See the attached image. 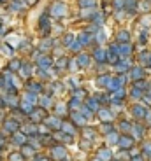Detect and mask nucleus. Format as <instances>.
<instances>
[{
  "label": "nucleus",
  "instance_id": "nucleus-1",
  "mask_svg": "<svg viewBox=\"0 0 151 161\" xmlns=\"http://www.w3.org/2000/svg\"><path fill=\"white\" fill-rule=\"evenodd\" d=\"M53 158H55V159H63V158H65V154H67V152H65V147H61V145H56V147H53Z\"/></svg>",
  "mask_w": 151,
  "mask_h": 161
},
{
  "label": "nucleus",
  "instance_id": "nucleus-2",
  "mask_svg": "<svg viewBox=\"0 0 151 161\" xmlns=\"http://www.w3.org/2000/svg\"><path fill=\"white\" fill-rule=\"evenodd\" d=\"M63 14H65V5H63V4H55V5H53V16L61 18Z\"/></svg>",
  "mask_w": 151,
  "mask_h": 161
},
{
  "label": "nucleus",
  "instance_id": "nucleus-3",
  "mask_svg": "<svg viewBox=\"0 0 151 161\" xmlns=\"http://www.w3.org/2000/svg\"><path fill=\"white\" fill-rule=\"evenodd\" d=\"M16 130H18V123H16V121H7V123H5V131L16 133Z\"/></svg>",
  "mask_w": 151,
  "mask_h": 161
},
{
  "label": "nucleus",
  "instance_id": "nucleus-4",
  "mask_svg": "<svg viewBox=\"0 0 151 161\" xmlns=\"http://www.w3.org/2000/svg\"><path fill=\"white\" fill-rule=\"evenodd\" d=\"M99 158H100L102 161H107V159H111V158H112V154L107 151V149H104V151L99 152Z\"/></svg>",
  "mask_w": 151,
  "mask_h": 161
},
{
  "label": "nucleus",
  "instance_id": "nucleus-5",
  "mask_svg": "<svg viewBox=\"0 0 151 161\" xmlns=\"http://www.w3.org/2000/svg\"><path fill=\"white\" fill-rule=\"evenodd\" d=\"M14 140H16V144H18V145H23V144H25V140H27V137H25L23 133H14Z\"/></svg>",
  "mask_w": 151,
  "mask_h": 161
},
{
  "label": "nucleus",
  "instance_id": "nucleus-6",
  "mask_svg": "<svg viewBox=\"0 0 151 161\" xmlns=\"http://www.w3.org/2000/svg\"><path fill=\"white\" fill-rule=\"evenodd\" d=\"M33 152H35V149H33L32 145H27V147H23V154H21V156H30Z\"/></svg>",
  "mask_w": 151,
  "mask_h": 161
},
{
  "label": "nucleus",
  "instance_id": "nucleus-7",
  "mask_svg": "<svg viewBox=\"0 0 151 161\" xmlns=\"http://www.w3.org/2000/svg\"><path fill=\"white\" fill-rule=\"evenodd\" d=\"M120 145H121V147H130V145H132V140H130V138H125V137H123V138L120 140Z\"/></svg>",
  "mask_w": 151,
  "mask_h": 161
},
{
  "label": "nucleus",
  "instance_id": "nucleus-8",
  "mask_svg": "<svg viewBox=\"0 0 151 161\" xmlns=\"http://www.w3.org/2000/svg\"><path fill=\"white\" fill-rule=\"evenodd\" d=\"M42 119L44 117V111H35V112H32V119Z\"/></svg>",
  "mask_w": 151,
  "mask_h": 161
},
{
  "label": "nucleus",
  "instance_id": "nucleus-9",
  "mask_svg": "<svg viewBox=\"0 0 151 161\" xmlns=\"http://www.w3.org/2000/svg\"><path fill=\"white\" fill-rule=\"evenodd\" d=\"M61 128H63V131H71V135L74 133V126L72 124H61Z\"/></svg>",
  "mask_w": 151,
  "mask_h": 161
},
{
  "label": "nucleus",
  "instance_id": "nucleus-10",
  "mask_svg": "<svg viewBox=\"0 0 151 161\" xmlns=\"http://www.w3.org/2000/svg\"><path fill=\"white\" fill-rule=\"evenodd\" d=\"M79 63H81V65H86V63H88V56L81 54V56H79Z\"/></svg>",
  "mask_w": 151,
  "mask_h": 161
},
{
  "label": "nucleus",
  "instance_id": "nucleus-11",
  "mask_svg": "<svg viewBox=\"0 0 151 161\" xmlns=\"http://www.w3.org/2000/svg\"><path fill=\"white\" fill-rule=\"evenodd\" d=\"M81 5H93V0H81Z\"/></svg>",
  "mask_w": 151,
  "mask_h": 161
},
{
  "label": "nucleus",
  "instance_id": "nucleus-12",
  "mask_svg": "<svg viewBox=\"0 0 151 161\" xmlns=\"http://www.w3.org/2000/svg\"><path fill=\"white\" fill-rule=\"evenodd\" d=\"M35 161H46V159H44V158H37Z\"/></svg>",
  "mask_w": 151,
  "mask_h": 161
}]
</instances>
